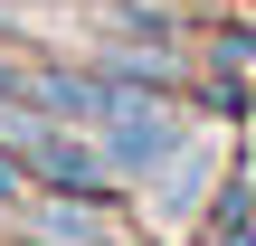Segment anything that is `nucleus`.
Segmentation results:
<instances>
[{"instance_id": "f257e3e1", "label": "nucleus", "mask_w": 256, "mask_h": 246, "mask_svg": "<svg viewBox=\"0 0 256 246\" xmlns=\"http://www.w3.org/2000/svg\"><path fill=\"white\" fill-rule=\"evenodd\" d=\"M86 133L104 142L114 180H152V171L180 152V114H171V95H162V85H124V95H114V114H104V123H86Z\"/></svg>"}, {"instance_id": "f03ea898", "label": "nucleus", "mask_w": 256, "mask_h": 246, "mask_svg": "<svg viewBox=\"0 0 256 246\" xmlns=\"http://www.w3.org/2000/svg\"><path fill=\"white\" fill-rule=\"evenodd\" d=\"M19 246H114V218H104V199H76V190H38V199H19Z\"/></svg>"}, {"instance_id": "7ed1b4c3", "label": "nucleus", "mask_w": 256, "mask_h": 246, "mask_svg": "<svg viewBox=\"0 0 256 246\" xmlns=\"http://www.w3.org/2000/svg\"><path fill=\"white\" fill-rule=\"evenodd\" d=\"M152 9H209V0H152Z\"/></svg>"}, {"instance_id": "20e7f679", "label": "nucleus", "mask_w": 256, "mask_h": 246, "mask_svg": "<svg viewBox=\"0 0 256 246\" xmlns=\"http://www.w3.org/2000/svg\"><path fill=\"white\" fill-rule=\"evenodd\" d=\"M0 9H38V0H0Z\"/></svg>"}]
</instances>
